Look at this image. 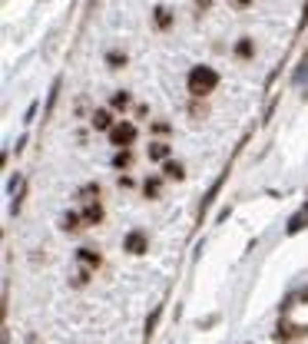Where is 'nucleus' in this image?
I'll use <instances>...</instances> for the list:
<instances>
[{"label":"nucleus","mask_w":308,"mask_h":344,"mask_svg":"<svg viewBox=\"0 0 308 344\" xmlns=\"http://www.w3.org/2000/svg\"><path fill=\"white\" fill-rule=\"evenodd\" d=\"M166 156H169V146L166 143H152L149 146V159H166Z\"/></svg>","instance_id":"nucleus-8"},{"label":"nucleus","mask_w":308,"mask_h":344,"mask_svg":"<svg viewBox=\"0 0 308 344\" xmlns=\"http://www.w3.org/2000/svg\"><path fill=\"white\" fill-rule=\"evenodd\" d=\"M305 76H308V60L302 63V70H298V73H295V83H305Z\"/></svg>","instance_id":"nucleus-18"},{"label":"nucleus","mask_w":308,"mask_h":344,"mask_svg":"<svg viewBox=\"0 0 308 344\" xmlns=\"http://www.w3.org/2000/svg\"><path fill=\"white\" fill-rule=\"evenodd\" d=\"M93 126H96V129H113V119H109L106 109H96V113H93Z\"/></svg>","instance_id":"nucleus-6"},{"label":"nucleus","mask_w":308,"mask_h":344,"mask_svg":"<svg viewBox=\"0 0 308 344\" xmlns=\"http://www.w3.org/2000/svg\"><path fill=\"white\" fill-rule=\"evenodd\" d=\"M109 63H113V66H123V63H126V57H123V53H109V57H106Z\"/></svg>","instance_id":"nucleus-17"},{"label":"nucleus","mask_w":308,"mask_h":344,"mask_svg":"<svg viewBox=\"0 0 308 344\" xmlns=\"http://www.w3.org/2000/svg\"><path fill=\"white\" fill-rule=\"evenodd\" d=\"M126 103H129V93H116V96H113V106H116V109H123Z\"/></svg>","instance_id":"nucleus-14"},{"label":"nucleus","mask_w":308,"mask_h":344,"mask_svg":"<svg viewBox=\"0 0 308 344\" xmlns=\"http://www.w3.org/2000/svg\"><path fill=\"white\" fill-rule=\"evenodd\" d=\"M166 179H183V166H179V163H166Z\"/></svg>","instance_id":"nucleus-10"},{"label":"nucleus","mask_w":308,"mask_h":344,"mask_svg":"<svg viewBox=\"0 0 308 344\" xmlns=\"http://www.w3.org/2000/svg\"><path fill=\"white\" fill-rule=\"evenodd\" d=\"M123 248L129 251V255H143L146 251V235L143 232H129V235L123 238Z\"/></svg>","instance_id":"nucleus-3"},{"label":"nucleus","mask_w":308,"mask_h":344,"mask_svg":"<svg viewBox=\"0 0 308 344\" xmlns=\"http://www.w3.org/2000/svg\"><path fill=\"white\" fill-rule=\"evenodd\" d=\"M239 4H249V0H239Z\"/></svg>","instance_id":"nucleus-19"},{"label":"nucleus","mask_w":308,"mask_h":344,"mask_svg":"<svg viewBox=\"0 0 308 344\" xmlns=\"http://www.w3.org/2000/svg\"><path fill=\"white\" fill-rule=\"evenodd\" d=\"M159 314H163V308H156V311L149 314V321H146V338L152 334V328H156V321H159Z\"/></svg>","instance_id":"nucleus-11"},{"label":"nucleus","mask_w":308,"mask_h":344,"mask_svg":"<svg viewBox=\"0 0 308 344\" xmlns=\"http://www.w3.org/2000/svg\"><path fill=\"white\" fill-rule=\"evenodd\" d=\"M169 24H172L169 10H166V7H156V27H163V30H166V27H169Z\"/></svg>","instance_id":"nucleus-9"},{"label":"nucleus","mask_w":308,"mask_h":344,"mask_svg":"<svg viewBox=\"0 0 308 344\" xmlns=\"http://www.w3.org/2000/svg\"><path fill=\"white\" fill-rule=\"evenodd\" d=\"M215 86H219V73H215L212 66H192V73H189V93L209 96Z\"/></svg>","instance_id":"nucleus-1"},{"label":"nucleus","mask_w":308,"mask_h":344,"mask_svg":"<svg viewBox=\"0 0 308 344\" xmlns=\"http://www.w3.org/2000/svg\"><path fill=\"white\" fill-rule=\"evenodd\" d=\"M76 222H80V215H76V212H70L67 219H63V228H76Z\"/></svg>","instance_id":"nucleus-15"},{"label":"nucleus","mask_w":308,"mask_h":344,"mask_svg":"<svg viewBox=\"0 0 308 344\" xmlns=\"http://www.w3.org/2000/svg\"><path fill=\"white\" fill-rule=\"evenodd\" d=\"M76 258H80L86 268H96V265H100V255H96V251H90V248H80V251H76Z\"/></svg>","instance_id":"nucleus-5"},{"label":"nucleus","mask_w":308,"mask_h":344,"mask_svg":"<svg viewBox=\"0 0 308 344\" xmlns=\"http://www.w3.org/2000/svg\"><path fill=\"white\" fill-rule=\"evenodd\" d=\"M109 139H113V146H129L133 139H136V126L133 123H120L109 129Z\"/></svg>","instance_id":"nucleus-2"},{"label":"nucleus","mask_w":308,"mask_h":344,"mask_svg":"<svg viewBox=\"0 0 308 344\" xmlns=\"http://www.w3.org/2000/svg\"><path fill=\"white\" fill-rule=\"evenodd\" d=\"M305 222H308V205L302 209V212H298V215H292V219H289V235H295V232H302L305 228Z\"/></svg>","instance_id":"nucleus-4"},{"label":"nucleus","mask_w":308,"mask_h":344,"mask_svg":"<svg viewBox=\"0 0 308 344\" xmlns=\"http://www.w3.org/2000/svg\"><path fill=\"white\" fill-rule=\"evenodd\" d=\"M146 195H159V179H146Z\"/></svg>","instance_id":"nucleus-13"},{"label":"nucleus","mask_w":308,"mask_h":344,"mask_svg":"<svg viewBox=\"0 0 308 344\" xmlns=\"http://www.w3.org/2000/svg\"><path fill=\"white\" fill-rule=\"evenodd\" d=\"M83 219H86V222H90V225H96V222H100V219H103V209H100V205H96V202H90V205H86V212H83Z\"/></svg>","instance_id":"nucleus-7"},{"label":"nucleus","mask_w":308,"mask_h":344,"mask_svg":"<svg viewBox=\"0 0 308 344\" xmlns=\"http://www.w3.org/2000/svg\"><path fill=\"white\" fill-rule=\"evenodd\" d=\"M235 50H239V57H252V40H239Z\"/></svg>","instance_id":"nucleus-12"},{"label":"nucleus","mask_w":308,"mask_h":344,"mask_svg":"<svg viewBox=\"0 0 308 344\" xmlns=\"http://www.w3.org/2000/svg\"><path fill=\"white\" fill-rule=\"evenodd\" d=\"M113 166H120V169H123V166H129V152H120V156L113 159Z\"/></svg>","instance_id":"nucleus-16"}]
</instances>
